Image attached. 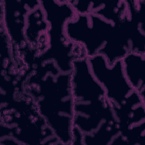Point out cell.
<instances>
[{
  "instance_id": "7",
  "label": "cell",
  "mask_w": 145,
  "mask_h": 145,
  "mask_svg": "<svg viewBox=\"0 0 145 145\" xmlns=\"http://www.w3.org/2000/svg\"><path fill=\"white\" fill-rule=\"evenodd\" d=\"M49 25L40 5L30 10L27 16L24 36L33 63L48 46Z\"/></svg>"
},
{
  "instance_id": "1",
  "label": "cell",
  "mask_w": 145,
  "mask_h": 145,
  "mask_svg": "<svg viewBox=\"0 0 145 145\" xmlns=\"http://www.w3.org/2000/svg\"><path fill=\"white\" fill-rule=\"evenodd\" d=\"M70 83L72 124L83 133V145L118 143L122 136L121 125L86 57L73 60Z\"/></svg>"
},
{
  "instance_id": "6",
  "label": "cell",
  "mask_w": 145,
  "mask_h": 145,
  "mask_svg": "<svg viewBox=\"0 0 145 145\" xmlns=\"http://www.w3.org/2000/svg\"><path fill=\"white\" fill-rule=\"evenodd\" d=\"M1 23L10 44L16 63H24L29 56L24 36L27 16L40 5V1H1Z\"/></svg>"
},
{
  "instance_id": "9",
  "label": "cell",
  "mask_w": 145,
  "mask_h": 145,
  "mask_svg": "<svg viewBox=\"0 0 145 145\" xmlns=\"http://www.w3.org/2000/svg\"><path fill=\"white\" fill-rule=\"evenodd\" d=\"M72 145H83V134L82 131L76 126H73L72 129Z\"/></svg>"
},
{
  "instance_id": "5",
  "label": "cell",
  "mask_w": 145,
  "mask_h": 145,
  "mask_svg": "<svg viewBox=\"0 0 145 145\" xmlns=\"http://www.w3.org/2000/svg\"><path fill=\"white\" fill-rule=\"evenodd\" d=\"M48 23V46L34 63L53 61L61 72L70 73L73 60L86 57L82 47L71 42L65 32L66 23L76 15L67 0L40 1Z\"/></svg>"
},
{
  "instance_id": "3",
  "label": "cell",
  "mask_w": 145,
  "mask_h": 145,
  "mask_svg": "<svg viewBox=\"0 0 145 145\" xmlns=\"http://www.w3.org/2000/svg\"><path fill=\"white\" fill-rule=\"evenodd\" d=\"M91 70L103 86L113 112L120 123L122 137L127 139L145 127V99L131 86L125 75L121 60L109 65L101 55L87 58Z\"/></svg>"
},
{
  "instance_id": "4",
  "label": "cell",
  "mask_w": 145,
  "mask_h": 145,
  "mask_svg": "<svg viewBox=\"0 0 145 145\" xmlns=\"http://www.w3.org/2000/svg\"><path fill=\"white\" fill-rule=\"evenodd\" d=\"M65 32L71 42L82 47L87 58L101 55L113 65L130 53L124 25L116 24L95 14H76L66 23Z\"/></svg>"
},
{
  "instance_id": "2",
  "label": "cell",
  "mask_w": 145,
  "mask_h": 145,
  "mask_svg": "<svg viewBox=\"0 0 145 145\" xmlns=\"http://www.w3.org/2000/svg\"><path fill=\"white\" fill-rule=\"evenodd\" d=\"M70 73L60 71L53 61L35 63L24 82L40 114L60 144H71L73 126L72 99Z\"/></svg>"
},
{
  "instance_id": "10",
  "label": "cell",
  "mask_w": 145,
  "mask_h": 145,
  "mask_svg": "<svg viewBox=\"0 0 145 145\" xmlns=\"http://www.w3.org/2000/svg\"><path fill=\"white\" fill-rule=\"evenodd\" d=\"M1 145H22L16 139L11 136L0 137Z\"/></svg>"
},
{
  "instance_id": "8",
  "label": "cell",
  "mask_w": 145,
  "mask_h": 145,
  "mask_svg": "<svg viewBox=\"0 0 145 145\" xmlns=\"http://www.w3.org/2000/svg\"><path fill=\"white\" fill-rule=\"evenodd\" d=\"M145 54L129 53L122 59L123 70L131 86L145 99Z\"/></svg>"
}]
</instances>
